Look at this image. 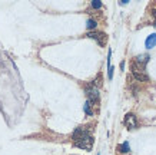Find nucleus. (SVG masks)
<instances>
[{"label": "nucleus", "mask_w": 156, "mask_h": 155, "mask_svg": "<svg viewBox=\"0 0 156 155\" xmlns=\"http://www.w3.org/2000/svg\"><path fill=\"white\" fill-rule=\"evenodd\" d=\"M132 73L139 82H147V80H149V76L146 75V71H145V65H142V63H137V62L133 61L132 62Z\"/></svg>", "instance_id": "f257e3e1"}, {"label": "nucleus", "mask_w": 156, "mask_h": 155, "mask_svg": "<svg viewBox=\"0 0 156 155\" xmlns=\"http://www.w3.org/2000/svg\"><path fill=\"white\" fill-rule=\"evenodd\" d=\"M73 142H75V145L77 146V148H82V149H86V151H90L92 146H93V138L90 136V134L80 136V138L75 139Z\"/></svg>", "instance_id": "f03ea898"}, {"label": "nucleus", "mask_w": 156, "mask_h": 155, "mask_svg": "<svg viewBox=\"0 0 156 155\" xmlns=\"http://www.w3.org/2000/svg\"><path fill=\"white\" fill-rule=\"evenodd\" d=\"M86 36L90 39H95L100 46H105V45H106V40H108V36H106L103 32H89Z\"/></svg>", "instance_id": "7ed1b4c3"}, {"label": "nucleus", "mask_w": 156, "mask_h": 155, "mask_svg": "<svg viewBox=\"0 0 156 155\" xmlns=\"http://www.w3.org/2000/svg\"><path fill=\"white\" fill-rule=\"evenodd\" d=\"M86 95H87V101H89L90 103L99 101V92H98V89H96L93 85L89 86V88H86Z\"/></svg>", "instance_id": "20e7f679"}, {"label": "nucleus", "mask_w": 156, "mask_h": 155, "mask_svg": "<svg viewBox=\"0 0 156 155\" xmlns=\"http://www.w3.org/2000/svg\"><path fill=\"white\" fill-rule=\"evenodd\" d=\"M125 125L128 127V129H135L137 127V121H136V116L133 115V113H128L126 116H125Z\"/></svg>", "instance_id": "39448f33"}, {"label": "nucleus", "mask_w": 156, "mask_h": 155, "mask_svg": "<svg viewBox=\"0 0 156 155\" xmlns=\"http://www.w3.org/2000/svg\"><path fill=\"white\" fill-rule=\"evenodd\" d=\"M145 45H146L147 49H152V47L156 46V33H153V35H151V36H147Z\"/></svg>", "instance_id": "423d86ee"}, {"label": "nucleus", "mask_w": 156, "mask_h": 155, "mask_svg": "<svg viewBox=\"0 0 156 155\" xmlns=\"http://www.w3.org/2000/svg\"><path fill=\"white\" fill-rule=\"evenodd\" d=\"M135 62H137V63H142V65H146L147 61H149V55H139V56H136L135 59H133Z\"/></svg>", "instance_id": "0eeeda50"}, {"label": "nucleus", "mask_w": 156, "mask_h": 155, "mask_svg": "<svg viewBox=\"0 0 156 155\" xmlns=\"http://www.w3.org/2000/svg\"><path fill=\"white\" fill-rule=\"evenodd\" d=\"M118 151L119 152H122V154H126V152L130 151V146H129L128 142H123V144H120V145L118 146Z\"/></svg>", "instance_id": "6e6552de"}, {"label": "nucleus", "mask_w": 156, "mask_h": 155, "mask_svg": "<svg viewBox=\"0 0 156 155\" xmlns=\"http://www.w3.org/2000/svg\"><path fill=\"white\" fill-rule=\"evenodd\" d=\"M83 109H85V112L89 115V116H92L93 115V111H92V108H90V102L87 101V102L85 103V106H83Z\"/></svg>", "instance_id": "1a4fd4ad"}, {"label": "nucleus", "mask_w": 156, "mask_h": 155, "mask_svg": "<svg viewBox=\"0 0 156 155\" xmlns=\"http://www.w3.org/2000/svg\"><path fill=\"white\" fill-rule=\"evenodd\" d=\"M95 28H96V22H95V20H92V19L87 20V29H89V30H92V29H95Z\"/></svg>", "instance_id": "9d476101"}, {"label": "nucleus", "mask_w": 156, "mask_h": 155, "mask_svg": "<svg viewBox=\"0 0 156 155\" xmlns=\"http://www.w3.org/2000/svg\"><path fill=\"white\" fill-rule=\"evenodd\" d=\"M92 7H93V9H100V7H102V3H100L99 0H93V2H92Z\"/></svg>", "instance_id": "9b49d317"}, {"label": "nucleus", "mask_w": 156, "mask_h": 155, "mask_svg": "<svg viewBox=\"0 0 156 155\" xmlns=\"http://www.w3.org/2000/svg\"><path fill=\"white\" fill-rule=\"evenodd\" d=\"M108 76H109V79H112V78H113V68H112V66H110V68H109Z\"/></svg>", "instance_id": "f8f14e48"}, {"label": "nucleus", "mask_w": 156, "mask_h": 155, "mask_svg": "<svg viewBox=\"0 0 156 155\" xmlns=\"http://www.w3.org/2000/svg\"><path fill=\"white\" fill-rule=\"evenodd\" d=\"M152 16H153V19H155V23H156V10H153V12H152Z\"/></svg>", "instance_id": "ddd939ff"}]
</instances>
